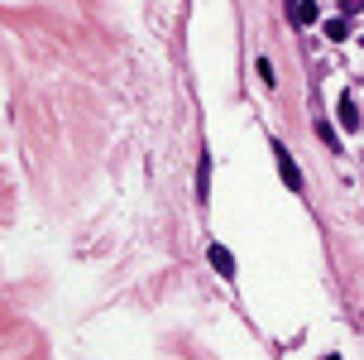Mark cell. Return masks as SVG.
Wrapping results in <instances>:
<instances>
[{"instance_id": "1", "label": "cell", "mask_w": 364, "mask_h": 360, "mask_svg": "<svg viewBox=\"0 0 364 360\" xmlns=\"http://www.w3.org/2000/svg\"><path fill=\"white\" fill-rule=\"evenodd\" d=\"M273 159H278V173H283L287 193H302V173H297V164H292V154H287V144H278V139H273Z\"/></svg>"}, {"instance_id": "2", "label": "cell", "mask_w": 364, "mask_h": 360, "mask_svg": "<svg viewBox=\"0 0 364 360\" xmlns=\"http://www.w3.org/2000/svg\"><path fill=\"white\" fill-rule=\"evenodd\" d=\"M207 259H211V269H216V274L226 278V283L235 278V255H230L226 245H211V250H207Z\"/></svg>"}, {"instance_id": "3", "label": "cell", "mask_w": 364, "mask_h": 360, "mask_svg": "<svg viewBox=\"0 0 364 360\" xmlns=\"http://www.w3.org/2000/svg\"><path fill=\"white\" fill-rule=\"evenodd\" d=\"M292 20H297L302 29L316 25V20H321V5H316V0H292Z\"/></svg>"}, {"instance_id": "4", "label": "cell", "mask_w": 364, "mask_h": 360, "mask_svg": "<svg viewBox=\"0 0 364 360\" xmlns=\"http://www.w3.org/2000/svg\"><path fill=\"white\" fill-rule=\"evenodd\" d=\"M340 125H345V130H360V106H355V96H350V91H345V96H340Z\"/></svg>"}, {"instance_id": "5", "label": "cell", "mask_w": 364, "mask_h": 360, "mask_svg": "<svg viewBox=\"0 0 364 360\" xmlns=\"http://www.w3.org/2000/svg\"><path fill=\"white\" fill-rule=\"evenodd\" d=\"M211 197V154H202V164H197V202H207Z\"/></svg>"}, {"instance_id": "6", "label": "cell", "mask_w": 364, "mask_h": 360, "mask_svg": "<svg viewBox=\"0 0 364 360\" xmlns=\"http://www.w3.org/2000/svg\"><path fill=\"white\" fill-rule=\"evenodd\" d=\"M326 39H350V20H345V15H340V20H326Z\"/></svg>"}, {"instance_id": "7", "label": "cell", "mask_w": 364, "mask_h": 360, "mask_svg": "<svg viewBox=\"0 0 364 360\" xmlns=\"http://www.w3.org/2000/svg\"><path fill=\"white\" fill-rule=\"evenodd\" d=\"M364 10V0H340V15H345V20H350V15H360Z\"/></svg>"}, {"instance_id": "8", "label": "cell", "mask_w": 364, "mask_h": 360, "mask_svg": "<svg viewBox=\"0 0 364 360\" xmlns=\"http://www.w3.org/2000/svg\"><path fill=\"white\" fill-rule=\"evenodd\" d=\"M316 135H321V139H326V144H331V149H336V130H331L326 120H316Z\"/></svg>"}, {"instance_id": "9", "label": "cell", "mask_w": 364, "mask_h": 360, "mask_svg": "<svg viewBox=\"0 0 364 360\" xmlns=\"http://www.w3.org/2000/svg\"><path fill=\"white\" fill-rule=\"evenodd\" d=\"M259 77H264V82H268V86L278 82V77H273V63H268V58H259Z\"/></svg>"}, {"instance_id": "10", "label": "cell", "mask_w": 364, "mask_h": 360, "mask_svg": "<svg viewBox=\"0 0 364 360\" xmlns=\"http://www.w3.org/2000/svg\"><path fill=\"white\" fill-rule=\"evenodd\" d=\"M326 360H340V356H326Z\"/></svg>"}]
</instances>
